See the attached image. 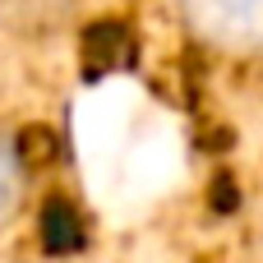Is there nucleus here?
<instances>
[{
    "mask_svg": "<svg viewBox=\"0 0 263 263\" xmlns=\"http://www.w3.org/2000/svg\"><path fill=\"white\" fill-rule=\"evenodd\" d=\"M23 203V153L9 129H0V227L18 213Z\"/></svg>",
    "mask_w": 263,
    "mask_h": 263,
    "instance_id": "nucleus-2",
    "label": "nucleus"
},
{
    "mask_svg": "<svg viewBox=\"0 0 263 263\" xmlns=\"http://www.w3.org/2000/svg\"><path fill=\"white\" fill-rule=\"evenodd\" d=\"M185 28L227 55H263V0H180Z\"/></svg>",
    "mask_w": 263,
    "mask_h": 263,
    "instance_id": "nucleus-1",
    "label": "nucleus"
}]
</instances>
